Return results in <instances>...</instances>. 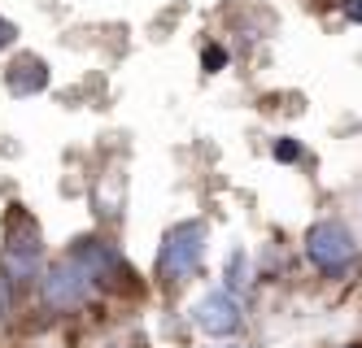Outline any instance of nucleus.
Wrapping results in <instances>:
<instances>
[{
	"label": "nucleus",
	"instance_id": "f257e3e1",
	"mask_svg": "<svg viewBox=\"0 0 362 348\" xmlns=\"http://www.w3.org/2000/svg\"><path fill=\"white\" fill-rule=\"evenodd\" d=\"M305 257L323 275H345L349 265L358 261V235L345 222L323 218V222H315L305 231Z\"/></svg>",
	"mask_w": 362,
	"mask_h": 348
},
{
	"label": "nucleus",
	"instance_id": "f03ea898",
	"mask_svg": "<svg viewBox=\"0 0 362 348\" xmlns=\"http://www.w3.org/2000/svg\"><path fill=\"white\" fill-rule=\"evenodd\" d=\"M205 244H210V231L205 222L188 218V222H175L166 235H162V248H158V275L162 279H184L192 275L201 257H205Z\"/></svg>",
	"mask_w": 362,
	"mask_h": 348
},
{
	"label": "nucleus",
	"instance_id": "7ed1b4c3",
	"mask_svg": "<svg viewBox=\"0 0 362 348\" xmlns=\"http://www.w3.org/2000/svg\"><path fill=\"white\" fill-rule=\"evenodd\" d=\"M40 227L27 213H13L9 235H5V253H0V270L9 275V283H35L40 279Z\"/></svg>",
	"mask_w": 362,
	"mask_h": 348
},
{
	"label": "nucleus",
	"instance_id": "20e7f679",
	"mask_svg": "<svg viewBox=\"0 0 362 348\" xmlns=\"http://www.w3.org/2000/svg\"><path fill=\"white\" fill-rule=\"evenodd\" d=\"M40 296H44V305L53 309V313H70V309H79V305L92 296V283H88V275L79 270V261L57 257V261L40 275Z\"/></svg>",
	"mask_w": 362,
	"mask_h": 348
},
{
	"label": "nucleus",
	"instance_id": "39448f33",
	"mask_svg": "<svg viewBox=\"0 0 362 348\" xmlns=\"http://www.w3.org/2000/svg\"><path fill=\"white\" fill-rule=\"evenodd\" d=\"M70 261H79V270L88 275V283L92 287H114L118 279H132V270H127V261L118 257V248L110 244V239H79L70 253H66Z\"/></svg>",
	"mask_w": 362,
	"mask_h": 348
},
{
	"label": "nucleus",
	"instance_id": "423d86ee",
	"mask_svg": "<svg viewBox=\"0 0 362 348\" xmlns=\"http://www.w3.org/2000/svg\"><path fill=\"white\" fill-rule=\"evenodd\" d=\"M192 327L205 335V340H227L240 331V305L231 292H205V296L192 305Z\"/></svg>",
	"mask_w": 362,
	"mask_h": 348
},
{
	"label": "nucleus",
	"instance_id": "0eeeda50",
	"mask_svg": "<svg viewBox=\"0 0 362 348\" xmlns=\"http://www.w3.org/2000/svg\"><path fill=\"white\" fill-rule=\"evenodd\" d=\"M48 61L44 57H35V52H27V57H18L9 70H5V83H9V92L13 96H35V92H44L48 88Z\"/></svg>",
	"mask_w": 362,
	"mask_h": 348
},
{
	"label": "nucleus",
	"instance_id": "6e6552de",
	"mask_svg": "<svg viewBox=\"0 0 362 348\" xmlns=\"http://www.w3.org/2000/svg\"><path fill=\"white\" fill-rule=\"evenodd\" d=\"M223 279H227L223 292H231V296H236V292L249 283V253H245V248H236V253L227 257V275H223Z\"/></svg>",
	"mask_w": 362,
	"mask_h": 348
},
{
	"label": "nucleus",
	"instance_id": "1a4fd4ad",
	"mask_svg": "<svg viewBox=\"0 0 362 348\" xmlns=\"http://www.w3.org/2000/svg\"><path fill=\"white\" fill-rule=\"evenodd\" d=\"M275 162H284V166H293V162H301V144L293 140V136H284V140H275Z\"/></svg>",
	"mask_w": 362,
	"mask_h": 348
},
{
	"label": "nucleus",
	"instance_id": "9d476101",
	"mask_svg": "<svg viewBox=\"0 0 362 348\" xmlns=\"http://www.w3.org/2000/svg\"><path fill=\"white\" fill-rule=\"evenodd\" d=\"M13 318V283H9V275L0 270V327H5Z\"/></svg>",
	"mask_w": 362,
	"mask_h": 348
},
{
	"label": "nucleus",
	"instance_id": "9b49d317",
	"mask_svg": "<svg viewBox=\"0 0 362 348\" xmlns=\"http://www.w3.org/2000/svg\"><path fill=\"white\" fill-rule=\"evenodd\" d=\"M201 66H205V74H218L223 66H227V48H218V44H210L201 52Z\"/></svg>",
	"mask_w": 362,
	"mask_h": 348
},
{
	"label": "nucleus",
	"instance_id": "f8f14e48",
	"mask_svg": "<svg viewBox=\"0 0 362 348\" xmlns=\"http://www.w3.org/2000/svg\"><path fill=\"white\" fill-rule=\"evenodd\" d=\"M13 40H18V26H13L9 18H0V48H9Z\"/></svg>",
	"mask_w": 362,
	"mask_h": 348
},
{
	"label": "nucleus",
	"instance_id": "ddd939ff",
	"mask_svg": "<svg viewBox=\"0 0 362 348\" xmlns=\"http://www.w3.org/2000/svg\"><path fill=\"white\" fill-rule=\"evenodd\" d=\"M349 22H362V0H354V5H349Z\"/></svg>",
	"mask_w": 362,
	"mask_h": 348
},
{
	"label": "nucleus",
	"instance_id": "4468645a",
	"mask_svg": "<svg viewBox=\"0 0 362 348\" xmlns=\"http://www.w3.org/2000/svg\"><path fill=\"white\" fill-rule=\"evenodd\" d=\"M223 348H245V344H223Z\"/></svg>",
	"mask_w": 362,
	"mask_h": 348
},
{
	"label": "nucleus",
	"instance_id": "2eb2a0df",
	"mask_svg": "<svg viewBox=\"0 0 362 348\" xmlns=\"http://www.w3.org/2000/svg\"><path fill=\"white\" fill-rule=\"evenodd\" d=\"M345 348H358V344H345Z\"/></svg>",
	"mask_w": 362,
	"mask_h": 348
}]
</instances>
